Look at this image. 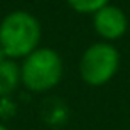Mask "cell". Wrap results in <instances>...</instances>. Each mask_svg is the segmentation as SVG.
<instances>
[{
    "mask_svg": "<svg viewBox=\"0 0 130 130\" xmlns=\"http://www.w3.org/2000/svg\"><path fill=\"white\" fill-rule=\"evenodd\" d=\"M41 36L39 20L29 11H11L0 20V46L9 59H25L39 48Z\"/></svg>",
    "mask_w": 130,
    "mask_h": 130,
    "instance_id": "6da1fadb",
    "label": "cell"
},
{
    "mask_svg": "<svg viewBox=\"0 0 130 130\" xmlns=\"http://www.w3.org/2000/svg\"><path fill=\"white\" fill-rule=\"evenodd\" d=\"M64 75V62L57 50L39 46L29 54L20 64V77L25 89L32 93H46L54 89Z\"/></svg>",
    "mask_w": 130,
    "mask_h": 130,
    "instance_id": "7a4b0ae2",
    "label": "cell"
},
{
    "mask_svg": "<svg viewBox=\"0 0 130 130\" xmlns=\"http://www.w3.org/2000/svg\"><path fill=\"white\" fill-rule=\"evenodd\" d=\"M119 70V50L107 41H98L87 46L78 62V73L84 84L91 87L105 86Z\"/></svg>",
    "mask_w": 130,
    "mask_h": 130,
    "instance_id": "3957f363",
    "label": "cell"
},
{
    "mask_svg": "<svg viewBox=\"0 0 130 130\" xmlns=\"http://www.w3.org/2000/svg\"><path fill=\"white\" fill-rule=\"evenodd\" d=\"M93 29L103 41H116L126 34L128 16L121 7L109 4L93 14Z\"/></svg>",
    "mask_w": 130,
    "mask_h": 130,
    "instance_id": "277c9868",
    "label": "cell"
},
{
    "mask_svg": "<svg viewBox=\"0 0 130 130\" xmlns=\"http://www.w3.org/2000/svg\"><path fill=\"white\" fill-rule=\"evenodd\" d=\"M39 116H41V121L48 125L50 128H61L66 125L70 118V109L61 98L52 96V98L43 100L39 107Z\"/></svg>",
    "mask_w": 130,
    "mask_h": 130,
    "instance_id": "5b68a950",
    "label": "cell"
},
{
    "mask_svg": "<svg viewBox=\"0 0 130 130\" xmlns=\"http://www.w3.org/2000/svg\"><path fill=\"white\" fill-rule=\"evenodd\" d=\"M22 84L20 64L14 59H7L0 64V98L13 96V93Z\"/></svg>",
    "mask_w": 130,
    "mask_h": 130,
    "instance_id": "8992f818",
    "label": "cell"
},
{
    "mask_svg": "<svg viewBox=\"0 0 130 130\" xmlns=\"http://www.w3.org/2000/svg\"><path fill=\"white\" fill-rule=\"evenodd\" d=\"M66 4L78 14H94L102 7L109 6L110 0H66Z\"/></svg>",
    "mask_w": 130,
    "mask_h": 130,
    "instance_id": "52a82bcc",
    "label": "cell"
},
{
    "mask_svg": "<svg viewBox=\"0 0 130 130\" xmlns=\"http://www.w3.org/2000/svg\"><path fill=\"white\" fill-rule=\"evenodd\" d=\"M18 105L13 100V96H6V98H0V119L2 121H9L16 116Z\"/></svg>",
    "mask_w": 130,
    "mask_h": 130,
    "instance_id": "ba28073f",
    "label": "cell"
},
{
    "mask_svg": "<svg viewBox=\"0 0 130 130\" xmlns=\"http://www.w3.org/2000/svg\"><path fill=\"white\" fill-rule=\"evenodd\" d=\"M7 59H9V57L6 55V52H4V48H2V46H0V64H2L4 61H7Z\"/></svg>",
    "mask_w": 130,
    "mask_h": 130,
    "instance_id": "9c48e42d",
    "label": "cell"
},
{
    "mask_svg": "<svg viewBox=\"0 0 130 130\" xmlns=\"http://www.w3.org/2000/svg\"><path fill=\"white\" fill-rule=\"evenodd\" d=\"M0 130H9V128H7V126H6V125H4L2 121H0Z\"/></svg>",
    "mask_w": 130,
    "mask_h": 130,
    "instance_id": "30bf717a",
    "label": "cell"
}]
</instances>
